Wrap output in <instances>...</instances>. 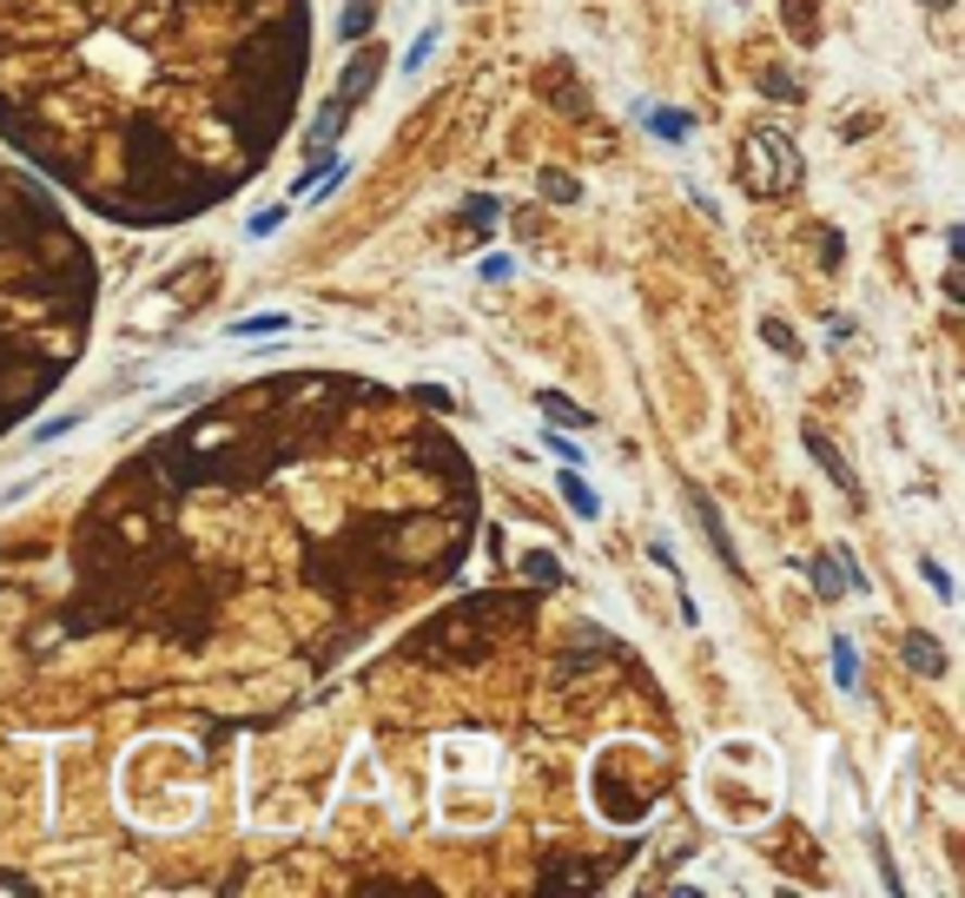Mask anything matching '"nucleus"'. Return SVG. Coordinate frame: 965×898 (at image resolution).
<instances>
[{"label":"nucleus","mask_w":965,"mask_h":898,"mask_svg":"<svg viewBox=\"0 0 965 898\" xmlns=\"http://www.w3.org/2000/svg\"><path fill=\"white\" fill-rule=\"evenodd\" d=\"M741 186H748L754 199H780V192L800 186V152H793L787 132L754 126V132L741 139Z\"/></svg>","instance_id":"obj_1"},{"label":"nucleus","mask_w":965,"mask_h":898,"mask_svg":"<svg viewBox=\"0 0 965 898\" xmlns=\"http://www.w3.org/2000/svg\"><path fill=\"white\" fill-rule=\"evenodd\" d=\"M377 73H384V53H358L351 66H344V87H338V106H358L371 87H377Z\"/></svg>","instance_id":"obj_2"},{"label":"nucleus","mask_w":965,"mask_h":898,"mask_svg":"<svg viewBox=\"0 0 965 898\" xmlns=\"http://www.w3.org/2000/svg\"><path fill=\"white\" fill-rule=\"evenodd\" d=\"M906 668L926 674V681L945 674V655H939V641H932V634H906Z\"/></svg>","instance_id":"obj_3"},{"label":"nucleus","mask_w":965,"mask_h":898,"mask_svg":"<svg viewBox=\"0 0 965 898\" xmlns=\"http://www.w3.org/2000/svg\"><path fill=\"white\" fill-rule=\"evenodd\" d=\"M807 456H814V463H820V469H827V476H834L840 489H853V469L840 463V450H834V443H827L820 430H807Z\"/></svg>","instance_id":"obj_4"},{"label":"nucleus","mask_w":965,"mask_h":898,"mask_svg":"<svg viewBox=\"0 0 965 898\" xmlns=\"http://www.w3.org/2000/svg\"><path fill=\"white\" fill-rule=\"evenodd\" d=\"M536 403H542V417H562V423H576V430H589V423H596L589 410H576V403H569V396H555V390H542Z\"/></svg>","instance_id":"obj_5"},{"label":"nucleus","mask_w":965,"mask_h":898,"mask_svg":"<svg viewBox=\"0 0 965 898\" xmlns=\"http://www.w3.org/2000/svg\"><path fill=\"white\" fill-rule=\"evenodd\" d=\"M555 482H562V496H569V509H576L582 522H596V496H589V489H582V476L569 469V476H555Z\"/></svg>","instance_id":"obj_6"},{"label":"nucleus","mask_w":965,"mask_h":898,"mask_svg":"<svg viewBox=\"0 0 965 898\" xmlns=\"http://www.w3.org/2000/svg\"><path fill=\"white\" fill-rule=\"evenodd\" d=\"M523 576H529V582H542V589H562V568H555V555H542V548H536V555H523Z\"/></svg>","instance_id":"obj_7"},{"label":"nucleus","mask_w":965,"mask_h":898,"mask_svg":"<svg viewBox=\"0 0 965 898\" xmlns=\"http://www.w3.org/2000/svg\"><path fill=\"white\" fill-rule=\"evenodd\" d=\"M285 324H291L285 311H259V317H246V324H231V331H238V338H265V331H285Z\"/></svg>","instance_id":"obj_8"},{"label":"nucleus","mask_w":965,"mask_h":898,"mask_svg":"<svg viewBox=\"0 0 965 898\" xmlns=\"http://www.w3.org/2000/svg\"><path fill=\"white\" fill-rule=\"evenodd\" d=\"M463 218H469L476 231H490V225L503 218V199H469V205H463Z\"/></svg>","instance_id":"obj_9"},{"label":"nucleus","mask_w":965,"mask_h":898,"mask_svg":"<svg viewBox=\"0 0 965 898\" xmlns=\"http://www.w3.org/2000/svg\"><path fill=\"white\" fill-rule=\"evenodd\" d=\"M344 119H351V106H338V100H331V113H325V119H317V126H311V146H325V139H338V132H344Z\"/></svg>","instance_id":"obj_10"},{"label":"nucleus","mask_w":965,"mask_h":898,"mask_svg":"<svg viewBox=\"0 0 965 898\" xmlns=\"http://www.w3.org/2000/svg\"><path fill=\"white\" fill-rule=\"evenodd\" d=\"M371 21H377L371 0H351V14H344V40H364V34H371Z\"/></svg>","instance_id":"obj_11"},{"label":"nucleus","mask_w":965,"mask_h":898,"mask_svg":"<svg viewBox=\"0 0 965 898\" xmlns=\"http://www.w3.org/2000/svg\"><path fill=\"white\" fill-rule=\"evenodd\" d=\"M542 192L555 199V205H576L582 192H576V179H562V173H542Z\"/></svg>","instance_id":"obj_12"},{"label":"nucleus","mask_w":965,"mask_h":898,"mask_svg":"<svg viewBox=\"0 0 965 898\" xmlns=\"http://www.w3.org/2000/svg\"><path fill=\"white\" fill-rule=\"evenodd\" d=\"M834 674H840V687H853V674H860V668H853V647H847V641H834Z\"/></svg>","instance_id":"obj_13"},{"label":"nucleus","mask_w":965,"mask_h":898,"mask_svg":"<svg viewBox=\"0 0 965 898\" xmlns=\"http://www.w3.org/2000/svg\"><path fill=\"white\" fill-rule=\"evenodd\" d=\"M649 126H655V132H668V139H681V132H688V119H681V113H649Z\"/></svg>","instance_id":"obj_14"},{"label":"nucleus","mask_w":965,"mask_h":898,"mask_svg":"<svg viewBox=\"0 0 965 898\" xmlns=\"http://www.w3.org/2000/svg\"><path fill=\"white\" fill-rule=\"evenodd\" d=\"M761 331H767V344H774V351H787V357L800 351V344H793V331H787V324H761Z\"/></svg>","instance_id":"obj_15"},{"label":"nucleus","mask_w":965,"mask_h":898,"mask_svg":"<svg viewBox=\"0 0 965 898\" xmlns=\"http://www.w3.org/2000/svg\"><path fill=\"white\" fill-rule=\"evenodd\" d=\"M430 47H437V34H417V47H411V60H404V73H417V66L430 60Z\"/></svg>","instance_id":"obj_16"},{"label":"nucleus","mask_w":965,"mask_h":898,"mask_svg":"<svg viewBox=\"0 0 965 898\" xmlns=\"http://www.w3.org/2000/svg\"><path fill=\"white\" fill-rule=\"evenodd\" d=\"M926 8H952V0H926Z\"/></svg>","instance_id":"obj_17"}]
</instances>
